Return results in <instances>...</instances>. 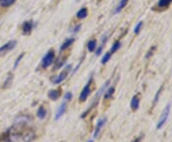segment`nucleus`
<instances>
[{"label":"nucleus","mask_w":172,"mask_h":142,"mask_svg":"<svg viewBox=\"0 0 172 142\" xmlns=\"http://www.w3.org/2000/svg\"><path fill=\"white\" fill-rule=\"evenodd\" d=\"M121 44L120 41H116V42L114 43V44H113V46L111 47L110 52H110L111 54H113L114 52H117V51L119 50V49L121 48Z\"/></svg>","instance_id":"aec40b11"},{"label":"nucleus","mask_w":172,"mask_h":142,"mask_svg":"<svg viewBox=\"0 0 172 142\" xmlns=\"http://www.w3.org/2000/svg\"><path fill=\"white\" fill-rule=\"evenodd\" d=\"M127 2H128V0H121L120 3L118 4L117 6V8H116V10H115V13L116 14H118V13H120V12L123 10V9L125 7L126 4H127Z\"/></svg>","instance_id":"f3484780"},{"label":"nucleus","mask_w":172,"mask_h":142,"mask_svg":"<svg viewBox=\"0 0 172 142\" xmlns=\"http://www.w3.org/2000/svg\"><path fill=\"white\" fill-rule=\"evenodd\" d=\"M142 139H143V135H140V137L134 138L132 142H140V141H142Z\"/></svg>","instance_id":"c756f323"},{"label":"nucleus","mask_w":172,"mask_h":142,"mask_svg":"<svg viewBox=\"0 0 172 142\" xmlns=\"http://www.w3.org/2000/svg\"><path fill=\"white\" fill-rule=\"evenodd\" d=\"M92 80L93 77H91L89 79V81L86 83V85L84 86V88L82 89V91L80 92V94H79V102H84V101H86V99L88 98L90 92H91V83H92Z\"/></svg>","instance_id":"39448f33"},{"label":"nucleus","mask_w":172,"mask_h":142,"mask_svg":"<svg viewBox=\"0 0 172 142\" xmlns=\"http://www.w3.org/2000/svg\"><path fill=\"white\" fill-rule=\"evenodd\" d=\"M111 54L110 52H106V54L103 55L102 58H101V64H105V63H107L109 60H110V58H111Z\"/></svg>","instance_id":"4be33fe9"},{"label":"nucleus","mask_w":172,"mask_h":142,"mask_svg":"<svg viewBox=\"0 0 172 142\" xmlns=\"http://www.w3.org/2000/svg\"><path fill=\"white\" fill-rule=\"evenodd\" d=\"M142 27H143V22H142V21H140V22L136 25V27L134 28V33L138 35V33H140V29H142Z\"/></svg>","instance_id":"5701e85b"},{"label":"nucleus","mask_w":172,"mask_h":142,"mask_svg":"<svg viewBox=\"0 0 172 142\" xmlns=\"http://www.w3.org/2000/svg\"><path fill=\"white\" fill-rule=\"evenodd\" d=\"M104 99H110V98L113 96L114 92H115V87L114 86H111V87H107L106 90L104 91Z\"/></svg>","instance_id":"f8f14e48"},{"label":"nucleus","mask_w":172,"mask_h":142,"mask_svg":"<svg viewBox=\"0 0 172 142\" xmlns=\"http://www.w3.org/2000/svg\"><path fill=\"white\" fill-rule=\"evenodd\" d=\"M34 24L32 20L30 21H25L22 25V32L24 35H30L31 33H32V31L34 29Z\"/></svg>","instance_id":"6e6552de"},{"label":"nucleus","mask_w":172,"mask_h":142,"mask_svg":"<svg viewBox=\"0 0 172 142\" xmlns=\"http://www.w3.org/2000/svg\"><path fill=\"white\" fill-rule=\"evenodd\" d=\"M16 45V40H11V41L7 42L6 44L0 47V56H3L6 54H8L9 52H11L12 49Z\"/></svg>","instance_id":"423d86ee"},{"label":"nucleus","mask_w":172,"mask_h":142,"mask_svg":"<svg viewBox=\"0 0 172 142\" xmlns=\"http://www.w3.org/2000/svg\"><path fill=\"white\" fill-rule=\"evenodd\" d=\"M55 59V52L54 51H49L47 54L44 55V57L42 58L41 61V67L42 69H47L48 67H50L52 65V63L54 62Z\"/></svg>","instance_id":"20e7f679"},{"label":"nucleus","mask_w":172,"mask_h":142,"mask_svg":"<svg viewBox=\"0 0 172 142\" xmlns=\"http://www.w3.org/2000/svg\"><path fill=\"white\" fill-rule=\"evenodd\" d=\"M87 15H88V11H87V9L85 7L81 8L77 13V17L79 18V19H83V18H85L87 16Z\"/></svg>","instance_id":"2eb2a0df"},{"label":"nucleus","mask_w":172,"mask_h":142,"mask_svg":"<svg viewBox=\"0 0 172 142\" xmlns=\"http://www.w3.org/2000/svg\"><path fill=\"white\" fill-rule=\"evenodd\" d=\"M155 49H156V47H155V46H153V47H152V49H150V50H149V52H147V54L145 55V57H146V58L150 57V55H152L153 52H154V50H155Z\"/></svg>","instance_id":"cd10ccee"},{"label":"nucleus","mask_w":172,"mask_h":142,"mask_svg":"<svg viewBox=\"0 0 172 142\" xmlns=\"http://www.w3.org/2000/svg\"><path fill=\"white\" fill-rule=\"evenodd\" d=\"M74 42H75V38H67L63 43H62V45L60 46V51L62 52V51L66 50V49L70 47Z\"/></svg>","instance_id":"4468645a"},{"label":"nucleus","mask_w":172,"mask_h":142,"mask_svg":"<svg viewBox=\"0 0 172 142\" xmlns=\"http://www.w3.org/2000/svg\"><path fill=\"white\" fill-rule=\"evenodd\" d=\"M80 27H81V25H77V26H76L75 28H73V29H72L71 32H72V33H77V32H79V31L80 30Z\"/></svg>","instance_id":"c85d7f7f"},{"label":"nucleus","mask_w":172,"mask_h":142,"mask_svg":"<svg viewBox=\"0 0 172 142\" xmlns=\"http://www.w3.org/2000/svg\"><path fill=\"white\" fill-rule=\"evenodd\" d=\"M66 109H67V104H66V101H63V102L61 103V105L59 106V108L58 109L57 113H56V116H55V119L56 120H58L60 117L64 115V113L66 112Z\"/></svg>","instance_id":"1a4fd4ad"},{"label":"nucleus","mask_w":172,"mask_h":142,"mask_svg":"<svg viewBox=\"0 0 172 142\" xmlns=\"http://www.w3.org/2000/svg\"><path fill=\"white\" fill-rule=\"evenodd\" d=\"M87 142H94V140H93V139H89Z\"/></svg>","instance_id":"7c9ffc66"},{"label":"nucleus","mask_w":172,"mask_h":142,"mask_svg":"<svg viewBox=\"0 0 172 142\" xmlns=\"http://www.w3.org/2000/svg\"><path fill=\"white\" fill-rule=\"evenodd\" d=\"M106 40H107V36H105V37H103L101 44L99 46V48H98V49H97V51H96V55H97V56H98V55H99V54H101L102 49H103V45H104V43L106 42Z\"/></svg>","instance_id":"412c9836"},{"label":"nucleus","mask_w":172,"mask_h":142,"mask_svg":"<svg viewBox=\"0 0 172 142\" xmlns=\"http://www.w3.org/2000/svg\"><path fill=\"white\" fill-rule=\"evenodd\" d=\"M12 75L10 73V75H9V77H8V79L6 80L5 83H4V88L8 87V86L11 84V83H12Z\"/></svg>","instance_id":"a878e982"},{"label":"nucleus","mask_w":172,"mask_h":142,"mask_svg":"<svg viewBox=\"0 0 172 142\" xmlns=\"http://www.w3.org/2000/svg\"><path fill=\"white\" fill-rule=\"evenodd\" d=\"M171 2H172V0H159L157 6L159 8L164 9V8H167L168 6L170 5Z\"/></svg>","instance_id":"dca6fc26"},{"label":"nucleus","mask_w":172,"mask_h":142,"mask_svg":"<svg viewBox=\"0 0 172 142\" xmlns=\"http://www.w3.org/2000/svg\"><path fill=\"white\" fill-rule=\"evenodd\" d=\"M15 2V0H0V6L3 8H8Z\"/></svg>","instance_id":"6ab92c4d"},{"label":"nucleus","mask_w":172,"mask_h":142,"mask_svg":"<svg viewBox=\"0 0 172 142\" xmlns=\"http://www.w3.org/2000/svg\"><path fill=\"white\" fill-rule=\"evenodd\" d=\"M97 48V41L95 39H91L89 40L88 44H87V49H88L89 52H94Z\"/></svg>","instance_id":"a211bd4d"},{"label":"nucleus","mask_w":172,"mask_h":142,"mask_svg":"<svg viewBox=\"0 0 172 142\" xmlns=\"http://www.w3.org/2000/svg\"><path fill=\"white\" fill-rule=\"evenodd\" d=\"M23 56H24V54H21L19 56H18L17 58H16V60H15V62H14V68H16L17 66H18V64H19V62H20V60L22 59L23 58Z\"/></svg>","instance_id":"b1692460"},{"label":"nucleus","mask_w":172,"mask_h":142,"mask_svg":"<svg viewBox=\"0 0 172 142\" xmlns=\"http://www.w3.org/2000/svg\"><path fill=\"white\" fill-rule=\"evenodd\" d=\"M106 121H107V118H106V117H101V118H99L98 121H97L96 127H95V130H94V134H93L94 138H97L99 137V132H101V129L103 128V126L105 125Z\"/></svg>","instance_id":"0eeeda50"},{"label":"nucleus","mask_w":172,"mask_h":142,"mask_svg":"<svg viewBox=\"0 0 172 142\" xmlns=\"http://www.w3.org/2000/svg\"><path fill=\"white\" fill-rule=\"evenodd\" d=\"M170 107H171V105L168 104V105L165 106L164 111H162L160 118H159V121L157 123V126H156V128H157L158 130H160V129H162V127H164V125L165 124V122L167 121L168 116H169V113H170V109H171Z\"/></svg>","instance_id":"f03ea898"},{"label":"nucleus","mask_w":172,"mask_h":142,"mask_svg":"<svg viewBox=\"0 0 172 142\" xmlns=\"http://www.w3.org/2000/svg\"><path fill=\"white\" fill-rule=\"evenodd\" d=\"M130 106H131V109L133 111H136L139 109L140 107V98H139V95L136 94L134 95L132 97V99H131V102H130Z\"/></svg>","instance_id":"9d476101"},{"label":"nucleus","mask_w":172,"mask_h":142,"mask_svg":"<svg viewBox=\"0 0 172 142\" xmlns=\"http://www.w3.org/2000/svg\"><path fill=\"white\" fill-rule=\"evenodd\" d=\"M60 90H51L48 92V97L52 100H58L60 96Z\"/></svg>","instance_id":"9b49d317"},{"label":"nucleus","mask_w":172,"mask_h":142,"mask_svg":"<svg viewBox=\"0 0 172 142\" xmlns=\"http://www.w3.org/2000/svg\"><path fill=\"white\" fill-rule=\"evenodd\" d=\"M109 83H110V80H107V81H106V82L104 83V85H103L102 87L101 88V90L99 91V92H98V94H97V95L95 96V98H94V100H93L92 104L90 105L88 109H87V110L85 111V112H84V113H82V115L80 116L81 118H84V117H85V116H86L87 115H88V113H89L90 112H91V110L93 109V108H95V106H96V105L98 104V102H99V97H101V95L102 94V92H104V91L106 90V88L108 87Z\"/></svg>","instance_id":"f257e3e1"},{"label":"nucleus","mask_w":172,"mask_h":142,"mask_svg":"<svg viewBox=\"0 0 172 142\" xmlns=\"http://www.w3.org/2000/svg\"><path fill=\"white\" fill-rule=\"evenodd\" d=\"M162 87H161V88L158 90V92H156V95H155V97H154V104L157 103V101L159 100V96H160V94H161V92H162Z\"/></svg>","instance_id":"bb28decb"},{"label":"nucleus","mask_w":172,"mask_h":142,"mask_svg":"<svg viewBox=\"0 0 172 142\" xmlns=\"http://www.w3.org/2000/svg\"><path fill=\"white\" fill-rule=\"evenodd\" d=\"M72 96H73V94H72L71 92H67L66 94L64 95V100L65 101H70L72 99Z\"/></svg>","instance_id":"393cba45"},{"label":"nucleus","mask_w":172,"mask_h":142,"mask_svg":"<svg viewBox=\"0 0 172 142\" xmlns=\"http://www.w3.org/2000/svg\"><path fill=\"white\" fill-rule=\"evenodd\" d=\"M47 115V111L43 106H40L38 109H37L36 112V116L38 117L39 119H44Z\"/></svg>","instance_id":"ddd939ff"},{"label":"nucleus","mask_w":172,"mask_h":142,"mask_svg":"<svg viewBox=\"0 0 172 142\" xmlns=\"http://www.w3.org/2000/svg\"><path fill=\"white\" fill-rule=\"evenodd\" d=\"M71 68H72V66H71L70 64L67 65V67H65L64 70L62 71V72H61L60 73H59L58 75H57V76H55V77L51 78V81H52L53 83H54V84H60L61 82H63L64 80L66 79L69 72L71 71Z\"/></svg>","instance_id":"7ed1b4c3"}]
</instances>
